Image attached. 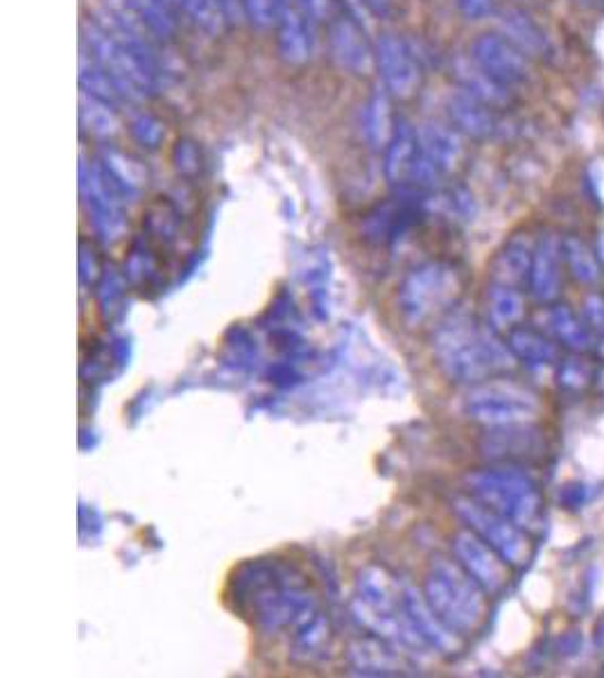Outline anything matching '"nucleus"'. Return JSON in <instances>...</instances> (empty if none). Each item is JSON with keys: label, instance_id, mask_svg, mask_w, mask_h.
Instances as JSON below:
<instances>
[{"label": "nucleus", "instance_id": "obj_1", "mask_svg": "<svg viewBox=\"0 0 604 678\" xmlns=\"http://www.w3.org/2000/svg\"><path fill=\"white\" fill-rule=\"evenodd\" d=\"M232 593L265 636L295 631L319 610L317 595L304 573L277 558L243 563L232 577Z\"/></svg>", "mask_w": 604, "mask_h": 678}, {"label": "nucleus", "instance_id": "obj_2", "mask_svg": "<svg viewBox=\"0 0 604 678\" xmlns=\"http://www.w3.org/2000/svg\"><path fill=\"white\" fill-rule=\"evenodd\" d=\"M432 353L453 382L478 384L514 369L516 358L499 330L471 315H447L432 335Z\"/></svg>", "mask_w": 604, "mask_h": 678}, {"label": "nucleus", "instance_id": "obj_3", "mask_svg": "<svg viewBox=\"0 0 604 678\" xmlns=\"http://www.w3.org/2000/svg\"><path fill=\"white\" fill-rule=\"evenodd\" d=\"M423 595L430 608L460 634H475L487 615V590L455 558L434 556L426 571Z\"/></svg>", "mask_w": 604, "mask_h": 678}, {"label": "nucleus", "instance_id": "obj_4", "mask_svg": "<svg viewBox=\"0 0 604 678\" xmlns=\"http://www.w3.org/2000/svg\"><path fill=\"white\" fill-rule=\"evenodd\" d=\"M464 486L471 497L523 530H536L543 521V497L536 482L512 464L471 471Z\"/></svg>", "mask_w": 604, "mask_h": 678}, {"label": "nucleus", "instance_id": "obj_5", "mask_svg": "<svg viewBox=\"0 0 604 678\" xmlns=\"http://www.w3.org/2000/svg\"><path fill=\"white\" fill-rule=\"evenodd\" d=\"M462 295V276L455 265L430 260L412 269L399 288L397 301L410 328L423 326L451 312Z\"/></svg>", "mask_w": 604, "mask_h": 678}, {"label": "nucleus", "instance_id": "obj_6", "mask_svg": "<svg viewBox=\"0 0 604 678\" xmlns=\"http://www.w3.org/2000/svg\"><path fill=\"white\" fill-rule=\"evenodd\" d=\"M541 410L543 403L536 391L501 376L473 384L464 399L467 417L484 425L530 423L536 421Z\"/></svg>", "mask_w": 604, "mask_h": 678}, {"label": "nucleus", "instance_id": "obj_7", "mask_svg": "<svg viewBox=\"0 0 604 678\" xmlns=\"http://www.w3.org/2000/svg\"><path fill=\"white\" fill-rule=\"evenodd\" d=\"M84 41L91 60L125 102H143L154 93V75L141 64L139 56L123 48L102 25H86Z\"/></svg>", "mask_w": 604, "mask_h": 678}, {"label": "nucleus", "instance_id": "obj_8", "mask_svg": "<svg viewBox=\"0 0 604 678\" xmlns=\"http://www.w3.org/2000/svg\"><path fill=\"white\" fill-rule=\"evenodd\" d=\"M453 512L464 523V527L475 532L484 543L496 549L512 568H525L532 561V541L528 532L499 512H493L491 506L478 502L471 495H458L453 500Z\"/></svg>", "mask_w": 604, "mask_h": 678}, {"label": "nucleus", "instance_id": "obj_9", "mask_svg": "<svg viewBox=\"0 0 604 678\" xmlns=\"http://www.w3.org/2000/svg\"><path fill=\"white\" fill-rule=\"evenodd\" d=\"M462 138L455 127L447 125H426L419 130V154L412 167L410 184L434 186L462 158Z\"/></svg>", "mask_w": 604, "mask_h": 678}, {"label": "nucleus", "instance_id": "obj_10", "mask_svg": "<svg viewBox=\"0 0 604 678\" xmlns=\"http://www.w3.org/2000/svg\"><path fill=\"white\" fill-rule=\"evenodd\" d=\"M482 458L493 464L536 462L547 452V439L541 428L530 423L489 425L480 439Z\"/></svg>", "mask_w": 604, "mask_h": 678}, {"label": "nucleus", "instance_id": "obj_11", "mask_svg": "<svg viewBox=\"0 0 604 678\" xmlns=\"http://www.w3.org/2000/svg\"><path fill=\"white\" fill-rule=\"evenodd\" d=\"M451 552L453 558L489 595H499L508 586L512 565L469 527L460 530L451 538Z\"/></svg>", "mask_w": 604, "mask_h": 678}, {"label": "nucleus", "instance_id": "obj_12", "mask_svg": "<svg viewBox=\"0 0 604 678\" xmlns=\"http://www.w3.org/2000/svg\"><path fill=\"white\" fill-rule=\"evenodd\" d=\"M471 60L505 86L523 84L530 78L528 54L503 34H480L471 45Z\"/></svg>", "mask_w": 604, "mask_h": 678}, {"label": "nucleus", "instance_id": "obj_13", "mask_svg": "<svg viewBox=\"0 0 604 678\" xmlns=\"http://www.w3.org/2000/svg\"><path fill=\"white\" fill-rule=\"evenodd\" d=\"M376 66L382 75V84L395 97H410L421 84V66L410 45L395 37L382 34L376 45Z\"/></svg>", "mask_w": 604, "mask_h": 678}, {"label": "nucleus", "instance_id": "obj_14", "mask_svg": "<svg viewBox=\"0 0 604 678\" xmlns=\"http://www.w3.org/2000/svg\"><path fill=\"white\" fill-rule=\"evenodd\" d=\"M82 193L86 197L95 234L104 243L121 240L127 226L123 215V202L104 186L98 165L93 170H86V165H82Z\"/></svg>", "mask_w": 604, "mask_h": 678}, {"label": "nucleus", "instance_id": "obj_15", "mask_svg": "<svg viewBox=\"0 0 604 678\" xmlns=\"http://www.w3.org/2000/svg\"><path fill=\"white\" fill-rule=\"evenodd\" d=\"M403 608H406V615L410 619L412 629L419 634V638L430 651L451 656L462 649V636L455 634L447 622L430 608L423 590H417L414 586L406 584L403 586Z\"/></svg>", "mask_w": 604, "mask_h": 678}, {"label": "nucleus", "instance_id": "obj_16", "mask_svg": "<svg viewBox=\"0 0 604 678\" xmlns=\"http://www.w3.org/2000/svg\"><path fill=\"white\" fill-rule=\"evenodd\" d=\"M274 21L279 28V48L284 60L301 64L310 54V23L313 19L299 0H274Z\"/></svg>", "mask_w": 604, "mask_h": 678}, {"label": "nucleus", "instance_id": "obj_17", "mask_svg": "<svg viewBox=\"0 0 604 678\" xmlns=\"http://www.w3.org/2000/svg\"><path fill=\"white\" fill-rule=\"evenodd\" d=\"M562 260H564V247L562 240L555 234H545L534 245V258H532V271H530V290L534 299L551 304L562 292Z\"/></svg>", "mask_w": 604, "mask_h": 678}, {"label": "nucleus", "instance_id": "obj_18", "mask_svg": "<svg viewBox=\"0 0 604 678\" xmlns=\"http://www.w3.org/2000/svg\"><path fill=\"white\" fill-rule=\"evenodd\" d=\"M447 113L451 125L471 138H491L499 132V119L493 106L475 100L464 91H455L447 100Z\"/></svg>", "mask_w": 604, "mask_h": 678}, {"label": "nucleus", "instance_id": "obj_19", "mask_svg": "<svg viewBox=\"0 0 604 678\" xmlns=\"http://www.w3.org/2000/svg\"><path fill=\"white\" fill-rule=\"evenodd\" d=\"M331 48H334L336 60L347 71L358 73V75L371 73V69L376 64V52L369 48L365 34L360 32V28L354 21L340 19V21L334 23Z\"/></svg>", "mask_w": 604, "mask_h": 678}, {"label": "nucleus", "instance_id": "obj_20", "mask_svg": "<svg viewBox=\"0 0 604 678\" xmlns=\"http://www.w3.org/2000/svg\"><path fill=\"white\" fill-rule=\"evenodd\" d=\"M532 258H534V245L528 236L516 234L512 236L505 247L493 258L491 265V282H501V286L521 288L530 282L532 271Z\"/></svg>", "mask_w": 604, "mask_h": 678}, {"label": "nucleus", "instance_id": "obj_21", "mask_svg": "<svg viewBox=\"0 0 604 678\" xmlns=\"http://www.w3.org/2000/svg\"><path fill=\"white\" fill-rule=\"evenodd\" d=\"M347 660L358 674H365V676H397L403 667L399 658V649L378 636L360 638L351 643L347 651Z\"/></svg>", "mask_w": 604, "mask_h": 678}, {"label": "nucleus", "instance_id": "obj_22", "mask_svg": "<svg viewBox=\"0 0 604 678\" xmlns=\"http://www.w3.org/2000/svg\"><path fill=\"white\" fill-rule=\"evenodd\" d=\"M293 649L290 656L297 662L304 665H313L319 662L324 658L331 656L334 649V631H331V622H328L326 615H321L319 610L308 617L299 629L293 631Z\"/></svg>", "mask_w": 604, "mask_h": 678}, {"label": "nucleus", "instance_id": "obj_23", "mask_svg": "<svg viewBox=\"0 0 604 678\" xmlns=\"http://www.w3.org/2000/svg\"><path fill=\"white\" fill-rule=\"evenodd\" d=\"M503 37L510 39L528 56H547L551 54V39L539 28V23L523 10H505L501 14Z\"/></svg>", "mask_w": 604, "mask_h": 678}, {"label": "nucleus", "instance_id": "obj_24", "mask_svg": "<svg viewBox=\"0 0 604 678\" xmlns=\"http://www.w3.org/2000/svg\"><path fill=\"white\" fill-rule=\"evenodd\" d=\"M417 154H419V132L408 123H399L386 152V177L392 184H410Z\"/></svg>", "mask_w": 604, "mask_h": 678}, {"label": "nucleus", "instance_id": "obj_25", "mask_svg": "<svg viewBox=\"0 0 604 678\" xmlns=\"http://www.w3.org/2000/svg\"><path fill=\"white\" fill-rule=\"evenodd\" d=\"M484 306H487V323L491 328H496L499 332L501 330L510 332L525 317V301L519 288L501 286V282H491L484 297Z\"/></svg>", "mask_w": 604, "mask_h": 678}, {"label": "nucleus", "instance_id": "obj_26", "mask_svg": "<svg viewBox=\"0 0 604 678\" xmlns=\"http://www.w3.org/2000/svg\"><path fill=\"white\" fill-rule=\"evenodd\" d=\"M455 78L460 82V89L475 100L499 109L510 102V86L491 78L487 71H482L473 60L471 62H458L455 64Z\"/></svg>", "mask_w": 604, "mask_h": 678}, {"label": "nucleus", "instance_id": "obj_27", "mask_svg": "<svg viewBox=\"0 0 604 678\" xmlns=\"http://www.w3.org/2000/svg\"><path fill=\"white\" fill-rule=\"evenodd\" d=\"M508 347L514 358L528 367H545L557 360V347L553 345V339L532 328H512L508 332Z\"/></svg>", "mask_w": 604, "mask_h": 678}, {"label": "nucleus", "instance_id": "obj_28", "mask_svg": "<svg viewBox=\"0 0 604 678\" xmlns=\"http://www.w3.org/2000/svg\"><path fill=\"white\" fill-rule=\"evenodd\" d=\"M547 323H551V330L557 335L560 342L571 351L584 353L593 347L591 330L577 319V315L569 306H555L547 312Z\"/></svg>", "mask_w": 604, "mask_h": 678}, {"label": "nucleus", "instance_id": "obj_29", "mask_svg": "<svg viewBox=\"0 0 604 678\" xmlns=\"http://www.w3.org/2000/svg\"><path fill=\"white\" fill-rule=\"evenodd\" d=\"M564 247V263L569 265L575 280L582 286H595L602 276V267L593 254V249L577 236H566L562 240Z\"/></svg>", "mask_w": 604, "mask_h": 678}, {"label": "nucleus", "instance_id": "obj_30", "mask_svg": "<svg viewBox=\"0 0 604 678\" xmlns=\"http://www.w3.org/2000/svg\"><path fill=\"white\" fill-rule=\"evenodd\" d=\"M392 127V113H390V102H388V93L378 91L373 93V97L369 100V106L365 111V134L367 141L373 147H388V143L395 136Z\"/></svg>", "mask_w": 604, "mask_h": 678}, {"label": "nucleus", "instance_id": "obj_31", "mask_svg": "<svg viewBox=\"0 0 604 678\" xmlns=\"http://www.w3.org/2000/svg\"><path fill=\"white\" fill-rule=\"evenodd\" d=\"M80 121L95 136H112L119 130L114 106L93 97L86 91H82L80 95Z\"/></svg>", "mask_w": 604, "mask_h": 678}, {"label": "nucleus", "instance_id": "obj_32", "mask_svg": "<svg viewBox=\"0 0 604 678\" xmlns=\"http://www.w3.org/2000/svg\"><path fill=\"white\" fill-rule=\"evenodd\" d=\"M116 3L127 8L141 23H145L154 37L163 39L175 32V14L156 0H116Z\"/></svg>", "mask_w": 604, "mask_h": 678}, {"label": "nucleus", "instance_id": "obj_33", "mask_svg": "<svg viewBox=\"0 0 604 678\" xmlns=\"http://www.w3.org/2000/svg\"><path fill=\"white\" fill-rule=\"evenodd\" d=\"M177 3H180V10L193 23H197L202 30H206L211 34H217L227 23L223 10L217 8L215 0H177Z\"/></svg>", "mask_w": 604, "mask_h": 678}, {"label": "nucleus", "instance_id": "obj_34", "mask_svg": "<svg viewBox=\"0 0 604 678\" xmlns=\"http://www.w3.org/2000/svg\"><path fill=\"white\" fill-rule=\"evenodd\" d=\"M593 380V367L586 360L571 358L560 364L557 369V382L566 391H582Z\"/></svg>", "mask_w": 604, "mask_h": 678}, {"label": "nucleus", "instance_id": "obj_35", "mask_svg": "<svg viewBox=\"0 0 604 678\" xmlns=\"http://www.w3.org/2000/svg\"><path fill=\"white\" fill-rule=\"evenodd\" d=\"M123 290H125L123 278L116 271L102 276L100 290H98V299H100V306H102L104 315L112 312L119 306V301L123 299Z\"/></svg>", "mask_w": 604, "mask_h": 678}, {"label": "nucleus", "instance_id": "obj_36", "mask_svg": "<svg viewBox=\"0 0 604 678\" xmlns=\"http://www.w3.org/2000/svg\"><path fill=\"white\" fill-rule=\"evenodd\" d=\"M245 17L258 25V28H267L274 21V0H240Z\"/></svg>", "mask_w": 604, "mask_h": 678}, {"label": "nucleus", "instance_id": "obj_37", "mask_svg": "<svg viewBox=\"0 0 604 678\" xmlns=\"http://www.w3.org/2000/svg\"><path fill=\"white\" fill-rule=\"evenodd\" d=\"M134 136L139 143H143L145 147H156L163 138V127L158 121L150 119V116H141L134 121V127H132Z\"/></svg>", "mask_w": 604, "mask_h": 678}, {"label": "nucleus", "instance_id": "obj_38", "mask_svg": "<svg viewBox=\"0 0 604 678\" xmlns=\"http://www.w3.org/2000/svg\"><path fill=\"white\" fill-rule=\"evenodd\" d=\"M584 308V321L593 330H604V297L602 295H588L582 304Z\"/></svg>", "mask_w": 604, "mask_h": 678}, {"label": "nucleus", "instance_id": "obj_39", "mask_svg": "<svg viewBox=\"0 0 604 678\" xmlns=\"http://www.w3.org/2000/svg\"><path fill=\"white\" fill-rule=\"evenodd\" d=\"M455 3L469 21H482L491 17L493 8H496V0H455Z\"/></svg>", "mask_w": 604, "mask_h": 678}, {"label": "nucleus", "instance_id": "obj_40", "mask_svg": "<svg viewBox=\"0 0 604 678\" xmlns=\"http://www.w3.org/2000/svg\"><path fill=\"white\" fill-rule=\"evenodd\" d=\"M80 278L84 286H91V282L100 278V263L95 258V251L86 243H82L80 247Z\"/></svg>", "mask_w": 604, "mask_h": 678}, {"label": "nucleus", "instance_id": "obj_41", "mask_svg": "<svg viewBox=\"0 0 604 678\" xmlns=\"http://www.w3.org/2000/svg\"><path fill=\"white\" fill-rule=\"evenodd\" d=\"M588 500V489L586 484L582 482H571V484H564L562 486V493H560V502L564 508H582Z\"/></svg>", "mask_w": 604, "mask_h": 678}, {"label": "nucleus", "instance_id": "obj_42", "mask_svg": "<svg viewBox=\"0 0 604 678\" xmlns=\"http://www.w3.org/2000/svg\"><path fill=\"white\" fill-rule=\"evenodd\" d=\"M299 3L304 6V10L308 12V17H310L313 21L326 19L328 10H331V3H328V0H299Z\"/></svg>", "mask_w": 604, "mask_h": 678}, {"label": "nucleus", "instance_id": "obj_43", "mask_svg": "<svg viewBox=\"0 0 604 678\" xmlns=\"http://www.w3.org/2000/svg\"><path fill=\"white\" fill-rule=\"evenodd\" d=\"M215 3H217L219 10H223L225 19L232 21V23H234V21L238 23L240 17L245 14V12H243V6H240V0H215Z\"/></svg>", "mask_w": 604, "mask_h": 678}, {"label": "nucleus", "instance_id": "obj_44", "mask_svg": "<svg viewBox=\"0 0 604 678\" xmlns=\"http://www.w3.org/2000/svg\"><path fill=\"white\" fill-rule=\"evenodd\" d=\"M577 649H580V636L566 634V638H562V654H577Z\"/></svg>", "mask_w": 604, "mask_h": 678}, {"label": "nucleus", "instance_id": "obj_45", "mask_svg": "<svg viewBox=\"0 0 604 678\" xmlns=\"http://www.w3.org/2000/svg\"><path fill=\"white\" fill-rule=\"evenodd\" d=\"M360 3H365V8L373 10L376 14H386L390 10V0H360Z\"/></svg>", "mask_w": 604, "mask_h": 678}, {"label": "nucleus", "instance_id": "obj_46", "mask_svg": "<svg viewBox=\"0 0 604 678\" xmlns=\"http://www.w3.org/2000/svg\"><path fill=\"white\" fill-rule=\"evenodd\" d=\"M156 3H161L163 8L171 10L173 14H175V12H182V10H180V3H177V0H156Z\"/></svg>", "mask_w": 604, "mask_h": 678}, {"label": "nucleus", "instance_id": "obj_47", "mask_svg": "<svg viewBox=\"0 0 604 678\" xmlns=\"http://www.w3.org/2000/svg\"><path fill=\"white\" fill-rule=\"evenodd\" d=\"M573 3H577L580 8H593L597 6V0H573Z\"/></svg>", "mask_w": 604, "mask_h": 678}, {"label": "nucleus", "instance_id": "obj_48", "mask_svg": "<svg viewBox=\"0 0 604 678\" xmlns=\"http://www.w3.org/2000/svg\"><path fill=\"white\" fill-rule=\"evenodd\" d=\"M597 645H604V617H602L600 627H597Z\"/></svg>", "mask_w": 604, "mask_h": 678}]
</instances>
